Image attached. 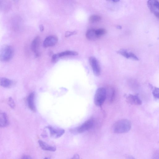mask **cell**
<instances>
[{
	"label": "cell",
	"instance_id": "22",
	"mask_svg": "<svg viewBox=\"0 0 159 159\" xmlns=\"http://www.w3.org/2000/svg\"><path fill=\"white\" fill-rule=\"evenodd\" d=\"M152 88H153L152 93L154 97L156 99H158L159 93L158 88L153 87H152Z\"/></svg>",
	"mask_w": 159,
	"mask_h": 159
},
{
	"label": "cell",
	"instance_id": "30",
	"mask_svg": "<svg viewBox=\"0 0 159 159\" xmlns=\"http://www.w3.org/2000/svg\"><path fill=\"white\" fill-rule=\"evenodd\" d=\"M39 27L40 30V31L41 32H42V31H43V30H44V27L43 25H39Z\"/></svg>",
	"mask_w": 159,
	"mask_h": 159
},
{
	"label": "cell",
	"instance_id": "33",
	"mask_svg": "<svg viewBox=\"0 0 159 159\" xmlns=\"http://www.w3.org/2000/svg\"><path fill=\"white\" fill-rule=\"evenodd\" d=\"M44 159H49L48 157H46Z\"/></svg>",
	"mask_w": 159,
	"mask_h": 159
},
{
	"label": "cell",
	"instance_id": "17",
	"mask_svg": "<svg viewBox=\"0 0 159 159\" xmlns=\"http://www.w3.org/2000/svg\"><path fill=\"white\" fill-rule=\"evenodd\" d=\"M77 52L73 51H66L57 54L58 58L68 56H76L78 55Z\"/></svg>",
	"mask_w": 159,
	"mask_h": 159
},
{
	"label": "cell",
	"instance_id": "13",
	"mask_svg": "<svg viewBox=\"0 0 159 159\" xmlns=\"http://www.w3.org/2000/svg\"><path fill=\"white\" fill-rule=\"evenodd\" d=\"M34 92H32L29 95L27 99L28 107L31 111H36L34 101Z\"/></svg>",
	"mask_w": 159,
	"mask_h": 159
},
{
	"label": "cell",
	"instance_id": "15",
	"mask_svg": "<svg viewBox=\"0 0 159 159\" xmlns=\"http://www.w3.org/2000/svg\"><path fill=\"white\" fill-rule=\"evenodd\" d=\"M13 84L11 80L5 77H0V86L4 88H9Z\"/></svg>",
	"mask_w": 159,
	"mask_h": 159
},
{
	"label": "cell",
	"instance_id": "7",
	"mask_svg": "<svg viewBox=\"0 0 159 159\" xmlns=\"http://www.w3.org/2000/svg\"><path fill=\"white\" fill-rule=\"evenodd\" d=\"M40 39L39 36L36 37L32 41L31 46V49L36 57L39 56V50L40 46Z\"/></svg>",
	"mask_w": 159,
	"mask_h": 159
},
{
	"label": "cell",
	"instance_id": "26",
	"mask_svg": "<svg viewBox=\"0 0 159 159\" xmlns=\"http://www.w3.org/2000/svg\"><path fill=\"white\" fill-rule=\"evenodd\" d=\"M153 159H159L158 152L156 151L153 154Z\"/></svg>",
	"mask_w": 159,
	"mask_h": 159
},
{
	"label": "cell",
	"instance_id": "14",
	"mask_svg": "<svg viewBox=\"0 0 159 159\" xmlns=\"http://www.w3.org/2000/svg\"><path fill=\"white\" fill-rule=\"evenodd\" d=\"M38 143L41 148L43 150L51 152H54L56 150L55 147L50 145L42 140H39Z\"/></svg>",
	"mask_w": 159,
	"mask_h": 159
},
{
	"label": "cell",
	"instance_id": "10",
	"mask_svg": "<svg viewBox=\"0 0 159 159\" xmlns=\"http://www.w3.org/2000/svg\"><path fill=\"white\" fill-rule=\"evenodd\" d=\"M117 53L127 58H130L135 60H139L138 57L133 53L129 52L125 49H120L118 50Z\"/></svg>",
	"mask_w": 159,
	"mask_h": 159
},
{
	"label": "cell",
	"instance_id": "8",
	"mask_svg": "<svg viewBox=\"0 0 159 159\" xmlns=\"http://www.w3.org/2000/svg\"><path fill=\"white\" fill-rule=\"evenodd\" d=\"M58 40V38L56 36H49L47 37L44 41L43 46L45 48L53 46L56 44Z\"/></svg>",
	"mask_w": 159,
	"mask_h": 159
},
{
	"label": "cell",
	"instance_id": "3",
	"mask_svg": "<svg viewBox=\"0 0 159 159\" xmlns=\"http://www.w3.org/2000/svg\"><path fill=\"white\" fill-rule=\"evenodd\" d=\"M106 99V89L103 87L98 88L94 95V101L95 105L98 106H101Z\"/></svg>",
	"mask_w": 159,
	"mask_h": 159
},
{
	"label": "cell",
	"instance_id": "5",
	"mask_svg": "<svg viewBox=\"0 0 159 159\" xmlns=\"http://www.w3.org/2000/svg\"><path fill=\"white\" fill-rule=\"evenodd\" d=\"M89 61L95 75L98 76L101 73V68L99 62L97 59L93 56L89 57Z\"/></svg>",
	"mask_w": 159,
	"mask_h": 159
},
{
	"label": "cell",
	"instance_id": "31",
	"mask_svg": "<svg viewBox=\"0 0 159 159\" xmlns=\"http://www.w3.org/2000/svg\"><path fill=\"white\" fill-rule=\"evenodd\" d=\"M116 28L118 29H121L122 28V27L120 25H117Z\"/></svg>",
	"mask_w": 159,
	"mask_h": 159
},
{
	"label": "cell",
	"instance_id": "2",
	"mask_svg": "<svg viewBox=\"0 0 159 159\" xmlns=\"http://www.w3.org/2000/svg\"><path fill=\"white\" fill-rule=\"evenodd\" d=\"M14 52V49L11 45H2L0 48V61L3 62L9 61L12 58Z\"/></svg>",
	"mask_w": 159,
	"mask_h": 159
},
{
	"label": "cell",
	"instance_id": "23",
	"mask_svg": "<svg viewBox=\"0 0 159 159\" xmlns=\"http://www.w3.org/2000/svg\"><path fill=\"white\" fill-rule=\"evenodd\" d=\"M8 103L9 106L12 108H14L15 105L13 99L11 97H10L8 100Z\"/></svg>",
	"mask_w": 159,
	"mask_h": 159
},
{
	"label": "cell",
	"instance_id": "32",
	"mask_svg": "<svg viewBox=\"0 0 159 159\" xmlns=\"http://www.w3.org/2000/svg\"><path fill=\"white\" fill-rule=\"evenodd\" d=\"M111 1H112V2H117L118 1H119V0H111Z\"/></svg>",
	"mask_w": 159,
	"mask_h": 159
},
{
	"label": "cell",
	"instance_id": "29",
	"mask_svg": "<svg viewBox=\"0 0 159 159\" xmlns=\"http://www.w3.org/2000/svg\"><path fill=\"white\" fill-rule=\"evenodd\" d=\"M127 159H135V158L131 155H128L126 156Z\"/></svg>",
	"mask_w": 159,
	"mask_h": 159
},
{
	"label": "cell",
	"instance_id": "19",
	"mask_svg": "<svg viewBox=\"0 0 159 159\" xmlns=\"http://www.w3.org/2000/svg\"><path fill=\"white\" fill-rule=\"evenodd\" d=\"M101 20V17L97 15L91 16L89 18V23H93L99 22Z\"/></svg>",
	"mask_w": 159,
	"mask_h": 159
},
{
	"label": "cell",
	"instance_id": "25",
	"mask_svg": "<svg viewBox=\"0 0 159 159\" xmlns=\"http://www.w3.org/2000/svg\"><path fill=\"white\" fill-rule=\"evenodd\" d=\"M58 57L57 54H53L52 57V61L53 63L56 62L58 60Z\"/></svg>",
	"mask_w": 159,
	"mask_h": 159
},
{
	"label": "cell",
	"instance_id": "11",
	"mask_svg": "<svg viewBox=\"0 0 159 159\" xmlns=\"http://www.w3.org/2000/svg\"><path fill=\"white\" fill-rule=\"evenodd\" d=\"M47 128L50 131V134L52 136H53L56 138H57L61 137L64 134L65 131L63 129H57L51 126H48Z\"/></svg>",
	"mask_w": 159,
	"mask_h": 159
},
{
	"label": "cell",
	"instance_id": "12",
	"mask_svg": "<svg viewBox=\"0 0 159 159\" xmlns=\"http://www.w3.org/2000/svg\"><path fill=\"white\" fill-rule=\"evenodd\" d=\"M9 123L8 116L4 112L0 110V127L7 126Z\"/></svg>",
	"mask_w": 159,
	"mask_h": 159
},
{
	"label": "cell",
	"instance_id": "16",
	"mask_svg": "<svg viewBox=\"0 0 159 159\" xmlns=\"http://www.w3.org/2000/svg\"><path fill=\"white\" fill-rule=\"evenodd\" d=\"M86 36L87 38L90 40H94L98 39L96 32L95 29H89L86 31Z\"/></svg>",
	"mask_w": 159,
	"mask_h": 159
},
{
	"label": "cell",
	"instance_id": "24",
	"mask_svg": "<svg viewBox=\"0 0 159 159\" xmlns=\"http://www.w3.org/2000/svg\"><path fill=\"white\" fill-rule=\"evenodd\" d=\"M76 32L75 31L70 32V31H67L66 32L65 34V36L66 37H69L71 35L75 34H76Z\"/></svg>",
	"mask_w": 159,
	"mask_h": 159
},
{
	"label": "cell",
	"instance_id": "27",
	"mask_svg": "<svg viewBox=\"0 0 159 159\" xmlns=\"http://www.w3.org/2000/svg\"><path fill=\"white\" fill-rule=\"evenodd\" d=\"M20 159H32V158L29 156L27 155H24Z\"/></svg>",
	"mask_w": 159,
	"mask_h": 159
},
{
	"label": "cell",
	"instance_id": "6",
	"mask_svg": "<svg viewBox=\"0 0 159 159\" xmlns=\"http://www.w3.org/2000/svg\"><path fill=\"white\" fill-rule=\"evenodd\" d=\"M147 4L151 11L156 17L158 18L159 16V4L158 1L157 0H148L147 2Z\"/></svg>",
	"mask_w": 159,
	"mask_h": 159
},
{
	"label": "cell",
	"instance_id": "28",
	"mask_svg": "<svg viewBox=\"0 0 159 159\" xmlns=\"http://www.w3.org/2000/svg\"><path fill=\"white\" fill-rule=\"evenodd\" d=\"M80 157L79 154H75L70 159H80Z\"/></svg>",
	"mask_w": 159,
	"mask_h": 159
},
{
	"label": "cell",
	"instance_id": "9",
	"mask_svg": "<svg viewBox=\"0 0 159 159\" xmlns=\"http://www.w3.org/2000/svg\"><path fill=\"white\" fill-rule=\"evenodd\" d=\"M126 99L127 102L131 104L140 105L142 104V101L137 95L129 94L126 96Z\"/></svg>",
	"mask_w": 159,
	"mask_h": 159
},
{
	"label": "cell",
	"instance_id": "4",
	"mask_svg": "<svg viewBox=\"0 0 159 159\" xmlns=\"http://www.w3.org/2000/svg\"><path fill=\"white\" fill-rule=\"evenodd\" d=\"M94 121L93 118H90L84 122L75 130V132L81 133L90 129L93 126Z\"/></svg>",
	"mask_w": 159,
	"mask_h": 159
},
{
	"label": "cell",
	"instance_id": "20",
	"mask_svg": "<svg viewBox=\"0 0 159 159\" xmlns=\"http://www.w3.org/2000/svg\"><path fill=\"white\" fill-rule=\"evenodd\" d=\"M109 91L108 93L106 92L107 93H108V94H106V97L108 96L109 101L111 102L113 101L115 98V91L113 89H111Z\"/></svg>",
	"mask_w": 159,
	"mask_h": 159
},
{
	"label": "cell",
	"instance_id": "21",
	"mask_svg": "<svg viewBox=\"0 0 159 159\" xmlns=\"http://www.w3.org/2000/svg\"><path fill=\"white\" fill-rule=\"evenodd\" d=\"M106 30L104 29L100 28L95 29L96 34L98 38L104 34L106 33Z\"/></svg>",
	"mask_w": 159,
	"mask_h": 159
},
{
	"label": "cell",
	"instance_id": "18",
	"mask_svg": "<svg viewBox=\"0 0 159 159\" xmlns=\"http://www.w3.org/2000/svg\"><path fill=\"white\" fill-rule=\"evenodd\" d=\"M10 4L7 1L0 0V9L7 11L10 7Z\"/></svg>",
	"mask_w": 159,
	"mask_h": 159
},
{
	"label": "cell",
	"instance_id": "1",
	"mask_svg": "<svg viewBox=\"0 0 159 159\" xmlns=\"http://www.w3.org/2000/svg\"><path fill=\"white\" fill-rule=\"evenodd\" d=\"M131 127V122L126 119H121L116 121L113 126V131L116 134H122L128 132Z\"/></svg>",
	"mask_w": 159,
	"mask_h": 159
}]
</instances>
